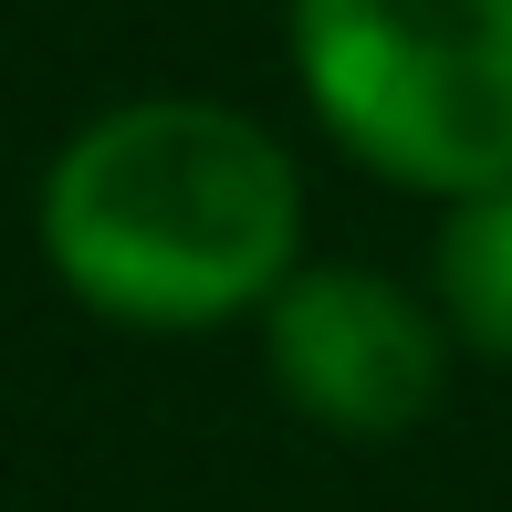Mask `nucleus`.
I'll return each mask as SVG.
<instances>
[{
  "mask_svg": "<svg viewBox=\"0 0 512 512\" xmlns=\"http://www.w3.org/2000/svg\"><path fill=\"white\" fill-rule=\"evenodd\" d=\"M283 53L366 178L418 199L512 178V0H283Z\"/></svg>",
  "mask_w": 512,
  "mask_h": 512,
  "instance_id": "2",
  "label": "nucleus"
},
{
  "mask_svg": "<svg viewBox=\"0 0 512 512\" xmlns=\"http://www.w3.org/2000/svg\"><path fill=\"white\" fill-rule=\"evenodd\" d=\"M429 304H439L460 356L512 366V178L502 189H471V199H439Z\"/></svg>",
  "mask_w": 512,
  "mask_h": 512,
  "instance_id": "4",
  "label": "nucleus"
},
{
  "mask_svg": "<svg viewBox=\"0 0 512 512\" xmlns=\"http://www.w3.org/2000/svg\"><path fill=\"white\" fill-rule=\"evenodd\" d=\"M32 241L84 314L136 335H209L304 272V168L241 105L126 95L53 147Z\"/></svg>",
  "mask_w": 512,
  "mask_h": 512,
  "instance_id": "1",
  "label": "nucleus"
},
{
  "mask_svg": "<svg viewBox=\"0 0 512 512\" xmlns=\"http://www.w3.org/2000/svg\"><path fill=\"white\" fill-rule=\"evenodd\" d=\"M450 324L418 304L408 283H387L377 262H304L262 304V366L283 387V408L324 439L387 450L450 387Z\"/></svg>",
  "mask_w": 512,
  "mask_h": 512,
  "instance_id": "3",
  "label": "nucleus"
}]
</instances>
